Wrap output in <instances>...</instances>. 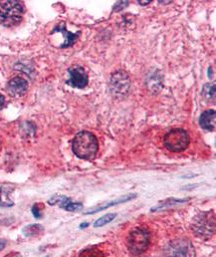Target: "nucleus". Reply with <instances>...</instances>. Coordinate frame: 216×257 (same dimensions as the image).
I'll return each instance as SVG.
<instances>
[{
	"instance_id": "nucleus-1",
	"label": "nucleus",
	"mask_w": 216,
	"mask_h": 257,
	"mask_svg": "<svg viewBox=\"0 0 216 257\" xmlns=\"http://www.w3.org/2000/svg\"><path fill=\"white\" fill-rule=\"evenodd\" d=\"M73 153L82 160L92 161L96 158L98 150H99V143L94 134L88 131L79 132L72 143Z\"/></svg>"
},
{
	"instance_id": "nucleus-2",
	"label": "nucleus",
	"mask_w": 216,
	"mask_h": 257,
	"mask_svg": "<svg viewBox=\"0 0 216 257\" xmlns=\"http://www.w3.org/2000/svg\"><path fill=\"white\" fill-rule=\"evenodd\" d=\"M24 7L20 1H0V24L5 27L18 25L23 18Z\"/></svg>"
},
{
	"instance_id": "nucleus-3",
	"label": "nucleus",
	"mask_w": 216,
	"mask_h": 257,
	"mask_svg": "<svg viewBox=\"0 0 216 257\" xmlns=\"http://www.w3.org/2000/svg\"><path fill=\"white\" fill-rule=\"evenodd\" d=\"M194 234L202 239H209L215 232V218L212 211H205L194 216L191 222Z\"/></svg>"
},
{
	"instance_id": "nucleus-4",
	"label": "nucleus",
	"mask_w": 216,
	"mask_h": 257,
	"mask_svg": "<svg viewBox=\"0 0 216 257\" xmlns=\"http://www.w3.org/2000/svg\"><path fill=\"white\" fill-rule=\"evenodd\" d=\"M189 134L183 128H172L163 138L164 147L174 153H179L189 146Z\"/></svg>"
},
{
	"instance_id": "nucleus-5",
	"label": "nucleus",
	"mask_w": 216,
	"mask_h": 257,
	"mask_svg": "<svg viewBox=\"0 0 216 257\" xmlns=\"http://www.w3.org/2000/svg\"><path fill=\"white\" fill-rule=\"evenodd\" d=\"M150 241V234L144 228H136L131 231L128 238V247L135 255H140L147 249Z\"/></svg>"
},
{
	"instance_id": "nucleus-6",
	"label": "nucleus",
	"mask_w": 216,
	"mask_h": 257,
	"mask_svg": "<svg viewBox=\"0 0 216 257\" xmlns=\"http://www.w3.org/2000/svg\"><path fill=\"white\" fill-rule=\"evenodd\" d=\"M165 257H195V248L187 239H176L168 243L164 249Z\"/></svg>"
},
{
	"instance_id": "nucleus-7",
	"label": "nucleus",
	"mask_w": 216,
	"mask_h": 257,
	"mask_svg": "<svg viewBox=\"0 0 216 257\" xmlns=\"http://www.w3.org/2000/svg\"><path fill=\"white\" fill-rule=\"evenodd\" d=\"M110 90L115 96H126L131 90V80L127 72L119 70L112 75Z\"/></svg>"
},
{
	"instance_id": "nucleus-8",
	"label": "nucleus",
	"mask_w": 216,
	"mask_h": 257,
	"mask_svg": "<svg viewBox=\"0 0 216 257\" xmlns=\"http://www.w3.org/2000/svg\"><path fill=\"white\" fill-rule=\"evenodd\" d=\"M69 80L67 84L74 88L84 89L87 87L89 82V77L86 70L81 66H72L68 69Z\"/></svg>"
},
{
	"instance_id": "nucleus-9",
	"label": "nucleus",
	"mask_w": 216,
	"mask_h": 257,
	"mask_svg": "<svg viewBox=\"0 0 216 257\" xmlns=\"http://www.w3.org/2000/svg\"><path fill=\"white\" fill-rule=\"evenodd\" d=\"M28 90V83L25 79L21 77L12 78L7 85V91L10 95L14 97H21L25 95Z\"/></svg>"
},
{
	"instance_id": "nucleus-10",
	"label": "nucleus",
	"mask_w": 216,
	"mask_h": 257,
	"mask_svg": "<svg viewBox=\"0 0 216 257\" xmlns=\"http://www.w3.org/2000/svg\"><path fill=\"white\" fill-rule=\"evenodd\" d=\"M49 203L52 205L58 204L60 207L68 211H78L83 208V204L81 202H74L71 198L64 195H54L49 199Z\"/></svg>"
},
{
	"instance_id": "nucleus-11",
	"label": "nucleus",
	"mask_w": 216,
	"mask_h": 257,
	"mask_svg": "<svg viewBox=\"0 0 216 257\" xmlns=\"http://www.w3.org/2000/svg\"><path fill=\"white\" fill-rule=\"evenodd\" d=\"M136 197H137L136 193H129V194H126V195H124V196H122V197H120V198H118L116 200L107 201V202H105V203H103V204H101V205H99V206H97V207H95V208L85 212V214H94V213H97V212H99L101 210L107 209L109 207H112V206H115V205H118V204L130 201V200H132V199H134Z\"/></svg>"
},
{
	"instance_id": "nucleus-12",
	"label": "nucleus",
	"mask_w": 216,
	"mask_h": 257,
	"mask_svg": "<svg viewBox=\"0 0 216 257\" xmlns=\"http://www.w3.org/2000/svg\"><path fill=\"white\" fill-rule=\"evenodd\" d=\"M55 32H59V33H62L64 38H65V41L64 43L61 45V48H67V47H70L72 46L73 44L78 40L79 38V35H80V32L78 33H72L70 31H68L66 29V26L64 23H60L58 24L55 29L52 31V33H55Z\"/></svg>"
},
{
	"instance_id": "nucleus-13",
	"label": "nucleus",
	"mask_w": 216,
	"mask_h": 257,
	"mask_svg": "<svg viewBox=\"0 0 216 257\" xmlns=\"http://www.w3.org/2000/svg\"><path fill=\"white\" fill-rule=\"evenodd\" d=\"M216 113L214 110H206L199 117L200 127L206 131L213 132L215 130Z\"/></svg>"
},
{
	"instance_id": "nucleus-14",
	"label": "nucleus",
	"mask_w": 216,
	"mask_h": 257,
	"mask_svg": "<svg viewBox=\"0 0 216 257\" xmlns=\"http://www.w3.org/2000/svg\"><path fill=\"white\" fill-rule=\"evenodd\" d=\"M44 231V227L40 224H29L27 226H25L22 230L23 234L26 237H33V236H37L40 233H42Z\"/></svg>"
},
{
	"instance_id": "nucleus-15",
	"label": "nucleus",
	"mask_w": 216,
	"mask_h": 257,
	"mask_svg": "<svg viewBox=\"0 0 216 257\" xmlns=\"http://www.w3.org/2000/svg\"><path fill=\"white\" fill-rule=\"evenodd\" d=\"M202 96L208 102L215 100V83H207L202 88Z\"/></svg>"
},
{
	"instance_id": "nucleus-16",
	"label": "nucleus",
	"mask_w": 216,
	"mask_h": 257,
	"mask_svg": "<svg viewBox=\"0 0 216 257\" xmlns=\"http://www.w3.org/2000/svg\"><path fill=\"white\" fill-rule=\"evenodd\" d=\"M188 199H189V198H183V199L171 198V199H167V200H164L163 202H160L158 205L152 207V208H151V211L158 210V209H162V208H165V207H169V206H172L173 204H176V203H182V202L187 201Z\"/></svg>"
},
{
	"instance_id": "nucleus-17",
	"label": "nucleus",
	"mask_w": 216,
	"mask_h": 257,
	"mask_svg": "<svg viewBox=\"0 0 216 257\" xmlns=\"http://www.w3.org/2000/svg\"><path fill=\"white\" fill-rule=\"evenodd\" d=\"M117 214L116 213H108L102 217H100L98 220H96V222L94 223L95 227H102L110 222H112L115 218H116Z\"/></svg>"
},
{
	"instance_id": "nucleus-18",
	"label": "nucleus",
	"mask_w": 216,
	"mask_h": 257,
	"mask_svg": "<svg viewBox=\"0 0 216 257\" xmlns=\"http://www.w3.org/2000/svg\"><path fill=\"white\" fill-rule=\"evenodd\" d=\"M79 257H105V254L100 249L92 247V248L84 249L79 254Z\"/></svg>"
},
{
	"instance_id": "nucleus-19",
	"label": "nucleus",
	"mask_w": 216,
	"mask_h": 257,
	"mask_svg": "<svg viewBox=\"0 0 216 257\" xmlns=\"http://www.w3.org/2000/svg\"><path fill=\"white\" fill-rule=\"evenodd\" d=\"M8 193L9 192H6V188L0 189V205L11 206L13 204V202L8 197V195H9Z\"/></svg>"
},
{
	"instance_id": "nucleus-20",
	"label": "nucleus",
	"mask_w": 216,
	"mask_h": 257,
	"mask_svg": "<svg viewBox=\"0 0 216 257\" xmlns=\"http://www.w3.org/2000/svg\"><path fill=\"white\" fill-rule=\"evenodd\" d=\"M128 5H129V1H118V2L114 5L113 10L116 11V12H118V11H121V10H123L124 8H126Z\"/></svg>"
},
{
	"instance_id": "nucleus-21",
	"label": "nucleus",
	"mask_w": 216,
	"mask_h": 257,
	"mask_svg": "<svg viewBox=\"0 0 216 257\" xmlns=\"http://www.w3.org/2000/svg\"><path fill=\"white\" fill-rule=\"evenodd\" d=\"M39 206H40V204H39V203H36V204H34L33 207H32V213H33V215H34L36 218H41V216H42L41 208H40Z\"/></svg>"
},
{
	"instance_id": "nucleus-22",
	"label": "nucleus",
	"mask_w": 216,
	"mask_h": 257,
	"mask_svg": "<svg viewBox=\"0 0 216 257\" xmlns=\"http://www.w3.org/2000/svg\"><path fill=\"white\" fill-rule=\"evenodd\" d=\"M4 105H5V98L2 94H0V111L3 109Z\"/></svg>"
},
{
	"instance_id": "nucleus-23",
	"label": "nucleus",
	"mask_w": 216,
	"mask_h": 257,
	"mask_svg": "<svg viewBox=\"0 0 216 257\" xmlns=\"http://www.w3.org/2000/svg\"><path fill=\"white\" fill-rule=\"evenodd\" d=\"M5 246H6V240L0 238V251H1L2 249H4Z\"/></svg>"
},
{
	"instance_id": "nucleus-24",
	"label": "nucleus",
	"mask_w": 216,
	"mask_h": 257,
	"mask_svg": "<svg viewBox=\"0 0 216 257\" xmlns=\"http://www.w3.org/2000/svg\"><path fill=\"white\" fill-rule=\"evenodd\" d=\"M5 257H22L21 256V254L20 253H18V252H11V253H9V254H7Z\"/></svg>"
},
{
	"instance_id": "nucleus-25",
	"label": "nucleus",
	"mask_w": 216,
	"mask_h": 257,
	"mask_svg": "<svg viewBox=\"0 0 216 257\" xmlns=\"http://www.w3.org/2000/svg\"><path fill=\"white\" fill-rule=\"evenodd\" d=\"M151 2V0H147V1H139V3L141 4V5H147V4H149Z\"/></svg>"
},
{
	"instance_id": "nucleus-26",
	"label": "nucleus",
	"mask_w": 216,
	"mask_h": 257,
	"mask_svg": "<svg viewBox=\"0 0 216 257\" xmlns=\"http://www.w3.org/2000/svg\"><path fill=\"white\" fill-rule=\"evenodd\" d=\"M88 226V223L86 222V223H82L81 224V228H83V227H87Z\"/></svg>"
}]
</instances>
